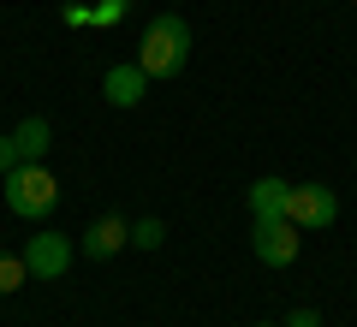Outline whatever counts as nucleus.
Instances as JSON below:
<instances>
[{"label":"nucleus","mask_w":357,"mask_h":327,"mask_svg":"<svg viewBox=\"0 0 357 327\" xmlns=\"http://www.w3.org/2000/svg\"><path fill=\"white\" fill-rule=\"evenodd\" d=\"M72 256H77V244L66 238V232H36V238L24 244V268L36 280H60V274H72Z\"/></svg>","instance_id":"obj_5"},{"label":"nucleus","mask_w":357,"mask_h":327,"mask_svg":"<svg viewBox=\"0 0 357 327\" xmlns=\"http://www.w3.org/2000/svg\"><path fill=\"white\" fill-rule=\"evenodd\" d=\"M131 244H137V250H161V244H167V227L155 220V214H149V220H131Z\"/></svg>","instance_id":"obj_11"},{"label":"nucleus","mask_w":357,"mask_h":327,"mask_svg":"<svg viewBox=\"0 0 357 327\" xmlns=\"http://www.w3.org/2000/svg\"><path fill=\"white\" fill-rule=\"evenodd\" d=\"M30 286V268H24V250H0V298H13V291Z\"/></svg>","instance_id":"obj_10"},{"label":"nucleus","mask_w":357,"mask_h":327,"mask_svg":"<svg viewBox=\"0 0 357 327\" xmlns=\"http://www.w3.org/2000/svg\"><path fill=\"white\" fill-rule=\"evenodd\" d=\"M102 96L114 101V107H137V101L149 96V72H143L137 60H131V66H107V77H102Z\"/></svg>","instance_id":"obj_7"},{"label":"nucleus","mask_w":357,"mask_h":327,"mask_svg":"<svg viewBox=\"0 0 357 327\" xmlns=\"http://www.w3.org/2000/svg\"><path fill=\"white\" fill-rule=\"evenodd\" d=\"M0 185H6V208H13L18 220H42V214H54V202H60V185H54V173L42 161H18Z\"/></svg>","instance_id":"obj_2"},{"label":"nucleus","mask_w":357,"mask_h":327,"mask_svg":"<svg viewBox=\"0 0 357 327\" xmlns=\"http://www.w3.org/2000/svg\"><path fill=\"white\" fill-rule=\"evenodd\" d=\"M256 327H280V321H256Z\"/></svg>","instance_id":"obj_14"},{"label":"nucleus","mask_w":357,"mask_h":327,"mask_svg":"<svg viewBox=\"0 0 357 327\" xmlns=\"http://www.w3.org/2000/svg\"><path fill=\"white\" fill-rule=\"evenodd\" d=\"M286 220H292L298 232H321L340 220V197H333L328 185H292V197H286Z\"/></svg>","instance_id":"obj_4"},{"label":"nucleus","mask_w":357,"mask_h":327,"mask_svg":"<svg viewBox=\"0 0 357 327\" xmlns=\"http://www.w3.org/2000/svg\"><path fill=\"white\" fill-rule=\"evenodd\" d=\"M280 327H321V315H316V310H292Z\"/></svg>","instance_id":"obj_12"},{"label":"nucleus","mask_w":357,"mask_h":327,"mask_svg":"<svg viewBox=\"0 0 357 327\" xmlns=\"http://www.w3.org/2000/svg\"><path fill=\"white\" fill-rule=\"evenodd\" d=\"M48 119H24V126L13 131V149H18V161H42V155H48Z\"/></svg>","instance_id":"obj_9"},{"label":"nucleus","mask_w":357,"mask_h":327,"mask_svg":"<svg viewBox=\"0 0 357 327\" xmlns=\"http://www.w3.org/2000/svg\"><path fill=\"white\" fill-rule=\"evenodd\" d=\"M286 197H292V185H286V178H256V185H250V214H256V220L286 214Z\"/></svg>","instance_id":"obj_8"},{"label":"nucleus","mask_w":357,"mask_h":327,"mask_svg":"<svg viewBox=\"0 0 357 327\" xmlns=\"http://www.w3.org/2000/svg\"><path fill=\"white\" fill-rule=\"evenodd\" d=\"M13 167H18V149H13V137H0V178L13 173Z\"/></svg>","instance_id":"obj_13"},{"label":"nucleus","mask_w":357,"mask_h":327,"mask_svg":"<svg viewBox=\"0 0 357 327\" xmlns=\"http://www.w3.org/2000/svg\"><path fill=\"white\" fill-rule=\"evenodd\" d=\"M185 60H191V24H185L178 13H155L149 24H143L137 66L149 77H178V72H185Z\"/></svg>","instance_id":"obj_1"},{"label":"nucleus","mask_w":357,"mask_h":327,"mask_svg":"<svg viewBox=\"0 0 357 327\" xmlns=\"http://www.w3.org/2000/svg\"><path fill=\"white\" fill-rule=\"evenodd\" d=\"M126 244H131V220L126 214H102V220L84 232V256L89 262H107V256H119Z\"/></svg>","instance_id":"obj_6"},{"label":"nucleus","mask_w":357,"mask_h":327,"mask_svg":"<svg viewBox=\"0 0 357 327\" xmlns=\"http://www.w3.org/2000/svg\"><path fill=\"white\" fill-rule=\"evenodd\" d=\"M250 250H256V262H268V268H292L298 250H304V232H298L286 214H268V220L250 227Z\"/></svg>","instance_id":"obj_3"}]
</instances>
